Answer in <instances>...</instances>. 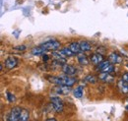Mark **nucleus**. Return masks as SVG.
Wrapping results in <instances>:
<instances>
[{
  "label": "nucleus",
  "mask_w": 128,
  "mask_h": 121,
  "mask_svg": "<svg viewBox=\"0 0 128 121\" xmlns=\"http://www.w3.org/2000/svg\"><path fill=\"white\" fill-rule=\"evenodd\" d=\"M42 47H44L46 50H51V51H54V50H58L60 48V42L54 38L52 40H49L48 42L42 44Z\"/></svg>",
  "instance_id": "f257e3e1"
},
{
  "label": "nucleus",
  "mask_w": 128,
  "mask_h": 121,
  "mask_svg": "<svg viewBox=\"0 0 128 121\" xmlns=\"http://www.w3.org/2000/svg\"><path fill=\"white\" fill-rule=\"evenodd\" d=\"M50 102H51V106L53 107V109L56 111V112H62L64 108L63 102L60 100V98L58 96H53L50 98Z\"/></svg>",
  "instance_id": "f03ea898"
},
{
  "label": "nucleus",
  "mask_w": 128,
  "mask_h": 121,
  "mask_svg": "<svg viewBox=\"0 0 128 121\" xmlns=\"http://www.w3.org/2000/svg\"><path fill=\"white\" fill-rule=\"evenodd\" d=\"M22 109L20 107H13L10 111V115H9V121H19L20 119V115H21Z\"/></svg>",
  "instance_id": "7ed1b4c3"
},
{
  "label": "nucleus",
  "mask_w": 128,
  "mask_h": 121,
  "mask_svg": "<svg viewBox=\"0 0 128 121\" xmlns=\"http://www.w3.org/2000/svg\"><path fill=\"white\" fill-rule=\"evenodd\" d=\"M62 70H63L64 74L66 76H75L77 74V69L72 66V65H69V64H64L63 67H62Z\"/></svg>",
  "instance_id": "20e7f679"
},
{
  "label": "nucleus",
  "mask_w": 128,
  "mask_h": 121,
  "mask_svg": "<svg viewBox=\"0 0 128 121\" xmlns=\"http://www.w3.org/2000/svg\"><path fill=\"white\" fill-rule=\"evenodd\" d=\"M4 64H5V67H6L7 69L11 70V69L15 68V67L17 66V64H18V60H17L15 57H13V56H9V57L5 60Z\"/></svg>",
  "instance_id": "39448f33"
},
{
  "label": "nucleus",
  "mask_w": 128,
  "mask_h": 121,
  "mask_svg": "<svg viewBox=\"0 0 128 121\" xmlns=\"http://www.w3.org/2000/svg\"><path fill=\"white\" fill-rule=\"evenodd\" d=\"M55 91L58 94H63L66 96L71 92V87L69 86H65V85H59L55 88Z\"/></svg>",
  "instance_id": "423d86ee"
},
{
  "label": "nucleus",
  "mask_w": 128,
  "mask_h": 121,
  "mask_svg": "<svg viewBox=\"0 0 128 121\" xmlns=\"http://www.w3.org/2000/svg\"><path fill=\"white\" fill-rule=\"evenodd\" d=\"M60 78H61V85L72 87L76 83V79L71 78L70 76H65V77H60Z\"/></svg>",
  "instance_id": "0eeeda50"
},
{
  "label": "nucleus",
  "mask_w": 128,
  "mask_h": 121,
  "mask_svg": "<svg viewBox=\"0 0 128 121\" xmlns=\"http://www.w3.org/2000/svg\"><path fill=\"white\" fill-rule=\"evenodd\" d=\"M117 87H118V89H119V91H120L121 94H128V82L121 79L118 82Z\"/></svg>",
  "instance_id": "6e6552de"
},
{
  "label": "nucleus",
  "mask_w": 128,
  "mask_h": 121,
  "mask_svg": "<svg viewBox=\"0 0 128 121\" xmlns=\"http://www.w3.org/2000/svg\"><path fill=\"white\" fill-rule=\"evenodd\" d=\"M102 61H104V56L100 53H95V54H93L92 56H91V62L94 64V65H98L100 62H102Z\"/></svg>",
  "instance_id": "1a4fd4ad"
},
{
  "label": "nucleus",
  "mask_w": 128,
  "mask_h": 121,
  "mask_svg": "<svg viewBox=\"0 0 128 121\" xmlns=\"http://www.w3.org/2000/svg\"><path fill=\"white\" fill-rule=\"evenodd\" d=\"M121 57H120V55H118L117 53H115V52H112L110 54V56H108V61L112 63V64H118V63H120L121 62Z\"/></svg>",
  "instance_id": "9d476101"
},
{
  "label": "nucleus",
  "mask_w": 128,
  "mask_h": 121,
  "mask_svg": "<svg viewBox=\"0 0 128 121\" xmlns=\"http://www.w3.org/2000/svg\"><path fill=\"white\" fill-rule=\"evenodd\" d=\"M68 47L70 48V50H71L74 54H78V53L82 52L81 47H80V44H79V42H71Z\"/></svg>",
  "instance_id": "9b49d317"
},
{
  "label": "nucleus",
  "mask_w": 128,
  "mask_h": 121,
  "mask_svg": "<svg viewBox=\"0 0 128 121\" xmlns=\"http://www.w3.org/2000/svg\"><path fill=\"white\" fill-rule=\"evenodd\" d=\"M98 79L102 82H106V83H110V82L113 81V77L110 73H104V72H100V75L98 76Z\"/></svg>",
  "instance_id": "f8f14e48"
},
{
  "label": "nucleus",
  "mask_w": 128,
  "mask_h": 121,
  "mask_svg": "<svg viewBox=\"0 0 128 121\" xmlns=\"http://www.w3.org/2000/svg\"><path fill=\"white\" fill-rule=\"evenodd\" d=\"M80 44V47H81V50L82 52H86V51H90L92 49V46L90 44V42H86V40H81L79 42Z\"/></svg>",
  "instance_id": "ddd939ff"
},
{
  "label": "nucleus",
  "mask_w": 128,
  "mask_h": 121,
  "mask_svg": "<svg viewBox=\"0 0 128 121\" xmlns=\"http://www.w3.org/2000/svg\"><path fill=\"white\" fill-rule=\"evenodd\" d=\"M77 59H78V62H79L80 64H82V65H88V64H89V60H88L87 56L84 54V52L78 53V55H77Z\"/></svg>",
  "instance_id": "4468645a"
},
{
  "label": "nucleus",
  "mask_w": 128,
  "mask_h": 121,
  "mask_svg": "<svg viewBox=\"0 0 128 121\" xmlns=\"http://www.w3.org/2000/svg\"><path fill=\"white\" fill-rule=\"evenodd\" d=\"M46 49L42 46H36L32 49V55H42L46 53Z\"/></svg>",
  "instance_id": "2eb2a0df"
},
{
  "label": "nucleus",
  "mask_w": 128,
  "mask_h": 121,
  "mask_svg": "<svg viewBox=\"0 0 128 121\" xmlns=\"http://www.w3.org/2000/svg\"><path fill=\"white\" fill-rule=\"evenodd\" d=\"M74 96L75 98H81L82 96H83V94H84V89H83V87L82 86H78L75 90H74Z\"/></svg>",
  "instance_id": "dca6fc26"
},
{
  "label": "nucleus",
  "mask_w": 128,
  "mask_h": 121,
  "mask_svg": "<svg viewBox=\"0 0 128 121\" xmlns=\"http://www.w3.org/2000/svg\"><path fill=\"white\" fill-rule=\"evenodd\" d=\"M29 117H30L29 111L27 109H22V112H21L19 121H28L29 120Z\"/></svg>",
  "instance_id": "f3484780"
},
{
  "label": "nucleus",
  "mask_w": 128,
  "mask_h": 121,
  "mask_svg": "<svg viewBox=\"0 0 128 121\" xmlns=\"http://www.w3.org/2000/svg\"><path fill=\"white\" fill-rule=\"evenodd\" d=\"M110 64V61H102V62H100L98 66H96V70H100V72L104 69V68H106L108 65Z\"/></svg>",
  "instance_id": "a211bd4d"
},
{
  "label": "nucleus",
  "mask_w": 128,
  "mask_h": 121,
  "mask_svg": "<svg viewBox=\"0 0 128 121\" xmlns=\"http://www.w3.org/2000/svg\"><path fill=\"white\" fill-rule=\"evenodd\" d=\"M85 81H86L87 83H89V84H95L96 82V78L94 75H88V76H86Z\"/></svg>",
  "instance_id": "6ab92c4d"
},
{
  "label": "nucleus",
  "mask_w": 128,
  "mask_h": 121,
  "mask_svg": "<svg viewBox=\"0 0 128 121\" xmlns=\"http://www.w3.org/2000/svg\"><path fill=\"white\" fill-rule=\"evenodd\" d=\"M113 71H114V66H113L112 64H110V65H108L106 68H104L102 72H104V73H110V74Z\"/></svg>",
  "instance_id": "aec40b11"
},
{
  "label": "nucleus",
  "mask_w": 128,
  "mask_h": 121,
  "mask_svg": "<svg viewBox=\"0 0 128 121\" xmlns=\"http://www.w3.org/2000/svg\"><path fill=\"white\" fill-rule=\"evenodd\" d=\"M63 51H64V53L66 54V56H68V57H70V56H73V55H74V53L70 50V48H69L68 46H67V47H64Z\"/></svg>",
  "instance_id": "412c9836"
},
{
  "label": "nucleus",
  "mask_w": 128,
  "mask_h": 121,
  "mask_svg": "<svg viewBox=\"0 0 128 121\" xmlns=\"http://www.w3.org/2000/svg\"><path fill=\"white\" fill-rule=\"evenodd\" d=\"M6 96H7L8 100H9L10 102H13L15 100V96H14V94H11V92H7Z\"/></svg>",
  "instance_id": "4be33fe9"
},
{
  "label": "nucleus",
  "mask_w": 128,
  "mask_h": 121,
  "mask_svg": "<svg viewBox=\"0 0 128 121\" xmlns=\"http://www.w3.org/2000/svg\"><path fill=\"white\" fill-rule=\"evenodd\" d=\"M15 49H17V50H26V46H16L15 47Z\"/></svg>",
  "instance_id": "5701e85b"
},
{
  "label": "nucleus",
  "mask_w": 128,
  "mask_h": 121,
  "mask_svg": "<svg viewBox=\"0 0 128 121\" xmlns=\"http://www.w3.org/2000/svg\"><path fill=\"white\" fill-rule=\"evenodd\" d=\"M122 80H124V81L128 82V72H127V73H125L124 75L122 76Z\"/></svg>",
  "instance_id": "b1692460"
},
{
  "label": "nucleus",
  "mask_w": 128,
  "mask_h": 121,
  "mask_svg": "<svg viewBox=\"0 0 128 121\" xmlns=\"http://www.w3.org/2000/svg\"><path fill=\"white\" fill-rule=\"evenodd\" d=\"M48 55H44V61H48Z\"/></svg>",
  "instance_id": "393cba45"
},
{
  "label": "nucleus",
  "mask_w": 128,
  "mask_h": 121,
  "mask_svg": "<svg viewBox=\"0 0 128 121\" xmlns=\"http://www.w3.org/2000/svg\"><path fill=\"white\" fill-rule=\"evenodd\" d=\"M46 121H56V120H55L54 118H48V119Z\"/></svg>",
  "instance_id": "a878e982"
},
{
  "label": "nucleus",
  "mask_w": 128,
  "mask_h": 121,
  "mask_svg": "<svg viewBox=\"0 0 128 121\" xmlns=\"http://www.w3.org/2000/svg\"><path fill=\"white\" fill-rule=\"evenodd\" d=\"M126 110L128 111V106H126Z\"/></svg>",
  "instance_id": "bb28decb"
}]
</instances>
